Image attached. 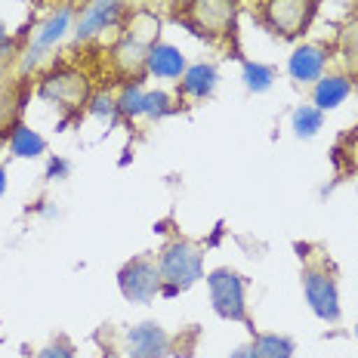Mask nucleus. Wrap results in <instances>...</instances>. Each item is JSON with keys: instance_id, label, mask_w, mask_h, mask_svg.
Masks as SVG:
<instances>
[{"instance_id": "obj_3", "label": "nucleus", "mask_w": 358, "mask_h": 358, "mask_svg": "<svg viewBox=\"0 0 358 358\" xmlns=\"http://www.w3.org/2000/svg\"><path fill=\"white\" fill-rule=\"evenodd\" d=\"M161 285H164L161 266H155L148 257L130 259L117 275V287L130 303H148L161 290Z\"/></svg>"}, {"instance_id": "obj_10", "label": "nucleus", "mask_w": 358, "mask_h": 358, "mask_svg": "<svg viewBox=\"0 0 358 358\" xmlns=\"http://www.w3.org/2000/svg\"><path fill=\"white\" fill-rule=\"evenodd\" d=\"M309 13V0H272L268 3V16H272L275 28H281L285 34H296Z\"/></svg>"}, {"instance_id": "obj_8", "label": "nucleus", "mask_w": 358, "mask_h": 358, "mask_svg": "<svg viewBox=\"0 0 358 358\" xmlns=\"http://www.w3.org/2000/svg\"><path fill=\"white\" fill-rule=\"evenodd\" d=\"M145 65L155 78H179V74H185V56L170 43H155L145 53Z\"/></svg>"}, {"instance_id": "obj_7", "label": "nucleus", "mask_w": 358, "mask_h": 358, "mask_svg": "<svg viewBox=\"0 0 358 358\" xmlns=\"http://www.w3.org/2000/svg\"><path fill=\"white\" fill-rule=\"evenodd\" d=\"M324 62H327L324 50H318V47H300V50H294V56L287 59V71H290V78H294V80H300V84H309V80L322 78Z\"/></svg>"}, {"instance_id": "obj_6", "label": "nucleus", "mask_w": 358, "mask_h": 358, "mask_svg": "<svg viewBox=\"0 0 358 358\" xmlns=\"http://www.w3.org/2000/svg\"><path fill=\"white\" fill-rule=\"evenodd\" d=\"M117 16H121V3L117 0H96V3H90L78 25V41H87L96 31H106L108 25L117 22Z\"/></svg>"}, {"instance_id": "obj_17", "label": "nucleus", "mask_w": 358, "mask_h": 358, "mask_svg": "<svg viewBox=\"0 0 358 358\" xmlns=\"http://www.w3.org/2000/svg\"><path fill=\"white\" fill-rule=\"evenodd\" d=\"M275 80V71L268 65H259V62H244V84L253 93H266Z\"/></svg>"}, {"instance_id": "obj_4", "label": "nucleus", "mask_w": 358, "mask_h": 358, "mask_svg": "<svg viewBox=\"0 0 358 358\" xmlns=\"http://www.w3.org/2000/svg\"><path fill=\"white\" fill-rule=\"evenodd\" d=\"M303 290H306V303L315 312L322 322L334 324L340 322V296H337V285H334L331 275L318 272V268H309L303 275Z\"/></svg>"}, {"instance_id": "obj_1", "label": "nucleus", "mask_w": 358, "mask_h": 358, "mask_svg": "<svg viewBox=\"0 0 358 358\" xmlns=\"http://www.w3.org/2000/svg\"><path fill=\"white\" fill-rule=\"evenodd\" d=\"M204 275V253L189 241H173L167 250L161 253V287H173L176 294H182L185 287H192Z\"/></svg>"}, {"instance_id": "obj_19", "label": "nucleus", "mask_w": 358, "mask_h": 358, "mask_svg": "<svg viewBox=\"0 0 358 358\" xmlns=\"http://www.w3.org/2000/svg\"><path fill=\"white\" fill-rule=\"evenodd\" d=\"M143 90H139L136 84L133 87H127L124 90V96L117 99V115H124V117H136V115H143Z\"/></svg>"}, {"instance_id": "obj_5", "label": "nucleus", "mask_w": 358, "mask_h": 358, "mask_svg": "<svg viewBox=\"0 0 358 358\" xmlns=\"http://www.w3.org/2000/svg\"><path fill=\"white\" fill-rule=\"evenodd\" d=\"M124 349H127V358H164L170 352V337L164 334L161 324L143 322L127 331Z\"/></svg>"}, {"instance_id": "obj_9", "label": "nucleus", "mask_w": 358, "mask_h": 358, "mask_svg": "<svg viewBox=\"0 0 358 358\" xmlns=\"http://www.w3.org/2000/svg\"><path fill=\"white\" fill-rule=\"evenodd\" d=\"M192 13L201 22V28H210V31H222V28L232 25L235 16V0H195Z\"/></svg>"}, {"instance_id": "obj_14", "label": "nucleus", "mask_w": 358, "mask_h": 358, "mask_svg": "<svg viewBox=\"0 0 358 358\" xmlns=\"http://www.w3.org/2000/svg\"><path fill=\"white\" fill-rule=\"evenodd\" d=\"M69 19H71V10H59L53 19L47 22V25L37 31V37H34V47L31 50H37V53H43V50H50L56 41H62V34L69 31Z\"/></svg>"}, {"instance_id": "obj_11", "label": "nucleus", "mask_w": 358, "mask_h": 358, "mask_svg": "<svg viewBox=\"0 0 358 358\" xmlns=\"http://www.w3.org/2000/svg\"><path fill=\"white\" fill-rule=\"evenodd\" d=\"M352 93V80L349 78H322L315 87V108L318 111H331L346 102V96Z\"/></svg>"}, {"instance_id": "obj_18", "label": "nucleus", "mask_w": 358, "mask_h": 358, "mask_svg": "<svg viewBox=\"0 0 358 358\" xmlns=\"http://www.w3.org/2000/svg\"><path fill=\"white\" fill-rule=\"evenodd\" d=\"M170 96L164 93V90H155V93H145L143 96V115H148V117H164V115H170Z\"/></svg>"}, {"instance_id": "obj_26", "label": "nucleus", "mask_w": 358, "mask_h": 358, "mask_svg": "<svg viewBox=\"0 0 358 358\" xmlns=\"http://www.w3.org/2000/svg\"><path fill=\"white\" fill-rule=\"evenodd\" d=\"M355 337H358V324H355Z\"/></svg>"}, {"instance_id": "obj_16", "label": "nucleus", "mask_w": 358, "mask_h": 358, "mask_svg": "<svg viewBox=\"0 0 358 358\" xmlns=\"http://www.w3.org/2000/svg\"><path fill=\"white\" fill-rule=\"evenodd\" d=\"M322 124H324V115L318 108H312V106H300L294 111V133L300 139H309V136H315L318 130H322Z\"/></svg>"}, {"instance_id": "obj_23", "label": "nucleus", "mask_w": 358, "mask_h": 358, "mask_svg": "<svg viewBox=\"0 0 358 358\" xmlns=\"http://www.w3.org/2000/svg\"><path fill=\"white\" fill-rule=\"evenodd\" d=\"M232 358H259V355H257V349L253 346H241V349H235L232 352Z\"/></svg>"}, {"instance_id": "obj_15", "label": "nucleus", "mask_w": 358, "mask_h": 358, "mask_svg": "<svg viewBox=\"0 0 358 358\" xmlns=\"http://www.w3.org/2000/svg\"><path fill=\"white\" fill-rule=\"evenodd\" d=\"M253 349L259 358H294V343L287 337H278V334H259L253 340Z\"/></svg>"}, {"instance_id": "obj_2", "label": "nucleus", "mask_w": 358, "mask_h": 358, "mask_svg": "<svg viewBox=\"0 0 358 358\" xmlns=\"http://www.w3.org/2000/svg\"><path fill=\"white\" fill-rule=\"evenodd\" d=\"M210 300L220 318L226 322H248V306H244V278L232 268H216L207 278Z\"/></svg>"}, {"instance_id": "obj_13", "label": "nucleus", "mask_w": 358, "mask_h": 358, "mask_svg": "<svg viewBox=\"0 0 358 358\" xmlns=\"http://www.w3.org/2000/svg\"><path fill=\"white\" fill-rule=\"evenodd\" d=\"M10 148H13L16 158H37V155L47 152V143H43V136L34 133L31 127H16V130H13Z\"/></svg>"}, {"instance_id": "obj_22", "label": "nucleus", "mask_w": 358, "mask_h": 358, "mask_svg": "<svg viewBox=\"0 0 358 358\" xmlns=\"http://www.w3.org/2000/svg\"><path fill=\"white\" fill-rule=\"evenodd\" d=\"M65 173H69V164L59 161V158L50 161V167H47V176H50V179H62Z\"/></svg>"}, {"instance_id": "obj_24", "label": "nucleus", "mask_w": 358, "mask_h": 358, "mask_svg": "<svg viewBox=\"0 0 358 358\" xmlns=\"http://www.w3.org/2000/svg\"><path fill=\"white\" fill-rule=\"evenodd\" d=\"M3 192H6V170L0 167V195H3Z\"/></svg>"}, {"instance_id": "obj_21", "label": "nucleus", "mask_w": 358, "mask_h": 358, "mask_svg": "<svg viewBox=\"0 0 358 358\" xmlns=\"http://www.w3.org/2000/svg\"><path fill=\"white\" fill-rule=\"evenodd\" d=\"M37 358H74V352H71V346L69 343H56V346H47Z\"/></svg>"}, {"instance_id": "obj_25", "label": "nucleus", "mask_w": 358, "mask_h": 358, "mask_svg": "<svg viewBox=\"0 0 358 358\" xmlns=\"http://www.w3.org/2000/svg\"><path fill=\"white\" fill-rule=\"evenodd\" d=\"M0 43H6V25L0 22Z\"/></svg>"}, {"instance_id": "obj_12", "label": "nucleus", "mask_w": 358, "mask_h": 358, "mask_svg": "<svg viewBox=\"0 0 358 358\" xmlns=\"http://www.w3.org/2000/svg\"><path fill=\"white\" fill-rule=\"evenodd\" d=\"M216 87V69L213 65H192V69H185L182 74V93L185 96H195V99H204V96H210Z\"/></svg>"}, {"instance_id": "obj_20", "label": "nucleus", "mask_w": 358, "mask_h": 358, "mask_svg": "<svg viewBox=\"0 0 358 358\" xmlns=\"http://www.w3.org/2000/svg\"><path fill=\"white\" fill-rule=\"evenodd\" d=\"M93 115H99V117H115V115H117V102L108 99V96H96V99H93Z\"/></svg>"}]
</instances>
